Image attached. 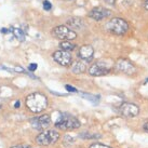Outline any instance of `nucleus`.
<instances>
[{
    "instance_id": "obj_9",
    "label": "nucleus",
    "mask_w": 148,
    "mask_h": 148,
    "mask_svg": "<svg viewBox=\"0 0 148 148\" xmlns=\"http://www.w3.org/2000/svg\"><path fill=\"white\" fill-rule=\"evenodd\" d=\"M50 124H51V117L47 114L38 116V117H34L30 119V125L37 131H43Z\"/></svg>"
},
{
    "instance_id": "obj_19",
    "label": "nucleus",
    "mask_w": 148,
    "mask_h": 148,
    "mask_svg": "<svg viewBox=\"0 0 148 148\" xmlns=\"http://www.w3.org/2000/svg\"><path fill=\"white\" fill-rule=\"evenodd\" d=\"M89 148H111L109 146H107V145H104V144H99V143H95V144H92Z\"/></svg>"
},
{
    "instance_id": "obj_21",
    "label": "nucleus",
    "mask_w": 148,
    "mask_h": 148,
    "mask_svg": "<svg viewBox=\"0 0 148 148\" xmlns=\"http://www.w3.org/2000/svg\"><path fill=\"white\" fill-rule=\"evenodd\" d=\"M38 65L36 64V63H32V64H29L28 66V70H30V71H35V70L37 69Z\"/></svg>"
},
{
    "instance_id": "obj_24",
    "label": "nucleus",
    "mask_w": 148,
    "mask_h": 148,
    "mask_svg": "<svg viewBox=\"0 0 148 148\" xmlns=\"http://www.w3.org/2000/svg\"><path fill=\"white\" fill-rule=\"evenodd\" d=\"M143 129H144L145 131H146V132H147V133H148V121H147V122H146V123L144 124V125H143Z\"/></svg>"
},
{
    "instance_id": "obj_3",
    "label": "nucleus",
    "mask_w": 148,
    "mask_h": 148,
    "mask_svg": "<svg viewBox=\"0 0 148 148\" xmlns=\"http://www.w3.org/2000/svg\"><path fill=\"white\" fill-rule=\"evenodd\" d=\"M54 125L60 130H75L80 127L81 123L76 117L67 112H62L58 115V118L55 120Z\"/></svg>"
},
{
    "instance_id": "obj_11",
    "label": "nucleus",
    "mask_w": 148,
    "mask_h": 148,
    "mask_svg": "<svg viewBox=\"0 0 148 148\" xmlns=\"http://www.w3.org/2000/svg\"><path fill=\"white\" fill-rule=\"evenodd\" d=\"M52 56H53V60L55 62L62 66H69L70 64H73V58H71V54L69 52L58 50V51L54 52Z\"/></svg>"
},
{
    "instance_id": "obj_1",
    "label": "nucleus",
    "mask_w": 148,
    "mask_h": 148,
    "mask_svg": "<svg viewBox=\"0 0 148 148\" xmlns=\"http://www.w3.org/2000/svg\"><path fill=\"white\" fill-rule=\"evenodd\" d=\"M26 107L34 114H39L48 107V99L39 92L32 93L26 99Z\"/></svg>"
},
{
    "instance_id": "obj_4",
    "label": "nucleus",
    "mask_w": 148,
    "mask_h": 148,
    "mask_svg": "<svg viewBox=\"0 0 148 148\" xmlns=\"http://www.w3.org/2000/svg\"><path fill=\"white\" fill-rule=\"evenodd\" d=\"M114 62L111 60H99L94 64L90 66V68L88 69L89 74L94 77H99V76H104L107 75L114 67Z\"/></svg>"
},
{
    "instance_id": "obj_16",
    "label": "nucleus",
    "mask_w": 148,
    "mask_h": 148,
    "mask_svg": "<svg viewBox=\"0 0 148 148\" xmlns=\"http://www.w3.org/2000/svg\"><path fill=\"white\" fill-rule=\"evenodd\" d=\"M76 48L75 43L70 41H62L60 43V49L63 50V51H66V52H70Z\"/></svg>"
},
{
    "instance_id": "obj_10",
    "label": "nucleus",
    "mask_w": 148,
    "mask_h": 148,
    "mask_svg": "<svg viewBox=\"0 0 148 148\" xmlns=\"http://www.w3.org/2000/svg\"><path fill=\"white\" fill-rule=\"evenodd\" d=\"M111 14H112V12H111V10H109V9H106L104 8V7H96V8L92 9L88 15L92 20L99 22V21H103L104 18L109 17Z\"/></svg>"
},
{
    "instance_id": "obj_5",
    "label": "nucleus",
    "mask_w": 148,
    "mask_h": 148,
    "mask_svg": "<svg viewBox=\"0 0 148 148\" xmlns=\"http://www.w3.org/2000/svg\"><path fill=\"white\" fill-rule=\"evenodd\" d=\"M115 68L119 73H122L127 76H135L137 74V67L135 64L125 58H118L115 63Z\"/></svg>"
},
{
    "instance_id": "obj_25",
    "label": "nucleus",
    "mask_w": 148,
    "mask_h": 148,
    "mask_svg": "<svg viewBox=\"0 0 148 148\" xmlns=\"http://www.w3.org/2000/svg\"><path fill=\"white\" fill-rule=\"evenodd\" d=\"M20 106H21V103H20V101H16V102H15V104H14V107H15V108H18Z\"/></svg>"
},
{
    "instance_id": "obj_23",
    "label": "nucleus",
    "mask_w": 148,
    "mask_h": 148,
    "mask_svg": "<svg viewBox=\"0 0 148 148\" xmlns=\"http://www.w3.org/2000/svg\"><path fill=\"white\" fill-rule=\"evenodd\" d=\"M11 148H32L30 146H25V145H18V146H13Z\"/></svg>"
},
{
    "instance_id": "obj_14",
    "label": "nucleus",
    "mask_w": 148,
    "mask_h": 148,
    "mask_svg": "<svg viewBox=\"0 0 148 148\" xmlns=\"http://www.w3.org/2000/svg\"><path fill=\"white\" fill-rule=\"evenodd\" d=\"M86 70V64L82 61H77L71 64V71L74 74H82Z\"/></svg>"
},
{
    "instance_id": "obj_2",
    "label": "nucleus",
    "mask_w": 148,
    "mask_h": 148,
    "mask_svg": "<svg viewBox=\"0 0 148 148\" xmlns=\"http://www.w3.org/2000/svg\"><path fill=\"white\" fill-rule=\"evenodd\" d=\"M129 23L122 17H114L105 24V29L116 36H123L129 30Z\"/></svg>"
},
{
    "instance_id": "obj_13",
    "label": "nucleus",
    "mask_w": 148,
    "mask_h": 148,
    "mask_svg": "<svg viewBox=\"0 0 148 148\" xmlns=\"http://www.w3.org/2000/svg\"><path fill=\"white\" fill-rule=\"evenodd\" d=\"M67 26L70 29H82L84 27V22L80 17H71L67 21Z\"/></svg>"
},
{
    "instance_id": "obj_27",
    "label": "nucleus",
    "mask_w": 148,
    "mask_h": 148,
    "mask_svg": "<svg viewBox=\"0 0 148 148\" xmlns=\"http://www.w3.org/2000/svg\"><path fill=\"white\" fill-rule=\"evenodd\" d=\"M1 33H3V34H7V33H8V29H5V28H2V29H1Z\"/></svg>"
},
{
    "instance_id": "obj_17",
    "label": "nucleus",
    "mask_w": 148,
    "mask_h": 148,
    "mask_svg": "<svg viewBox=\"0 0 148 148\" xmlns=\"http://www.w3.org/2000/svg\"><path fill=\"white\" fill-rule=\"evenodd\" d=\"M80 95L82 96L83 99H89V101H92V102H94V103H97L99 99V96H95V95H92V94H86V93H82V92H80Z\"/></svg>"
},
{
    "instance_id": "obj_12",
    "label": "nucleus",
    "mask_w": 148,
    "mask_h": 148,
    "mask_svg": "<svg viewBox=\"0 0 148 148\" xmlns=\"http://www.w3.org/2000/svg\"><path fill=\"white\" fill-rule=\"evenodd\" d=\"M94 56V49L93 47L90 45H81L80 49L78 51V58L81 60V61H84V62H91L92 58Z\"/></svg>"
},
{
    "instance_id": "obj_28",
    "label": "nucleus",
    "mask_w": 148,
    "mask_h": 148,
    "mask_svg": "<svg viewBox=\"0 0 148 148\" xmlns=\"http://www.w3.org/2000/svg\"><path fill=\"white\" fill-rule=\"evenodd\" d=\"M64 1H74V0H64Z\"/></svg>"
},
{
    "instance_id": "obj_8",
    "label": "nucleus",
    "mask_w": 148,
    "mask_h": 148,
    "mask_svg": "<svg viewBox=\"0 0 148 148\" xmlns=\"http://www.w3.org/2000/svg\"><path fill=\"white\" fill-rule=\"evenodd\" d=\"M140 107L134 103L124 102L119 106V114L125 118H134V117L140 115Z\"/></svg>"
},
{
    "instance_id": "obj_26",
    "label": "nucleus",
    "mask_w": 148,
    "mask_h": 148,
    "mask_svg": "<svg viewBox=\"0 0 148 148\" xmlns=\"http://www.w3.org/2000/svg\"><path fill=\"white\" fill-rule=\"evenodd\" d=\"M144 8H145V10H147V11H148V0H145V2H144Z\"/></svg>"
},
{
    "instance_id": "obj_20",
    "label": "nucleus",
    "mask_w": 148,
    "mask_h": 148,
    "mask_svg": "<svg viewBox=\"0 0 148 148\" xmlns=\"http://www.w3.org/2000/svg\"><path fill=\"white\" fill-rule=\"evenodd\" d=\"M65 88H66V90L68 91V92H78V90H77L76 88H74L73 86H69V84H66Z\"/></svg>"
},
{
    "instance_id": "obj_15",
    "label": "nucleus",
    "mask_w": 148,
    "mask_h": 148,
    "mask_svg": "<svg viewBox=\"0 0 148 148\" xmlns=\"http://www.w3.org/2000/svg\"><path fill=\"white\" fill-rule=\"evenodd\" d=\"M10 32H12L13 35L15 36V38H16L18 41H25V34L23 33V30H22L21 28H14V27H10V29H9Z\"/></svg>"
},
{
    "instance_id": "obj_22",
    "label": "nucleus",
    "mask_w": 148,
    "mask_h": 148,
    "mask_svg": "<svg viewBox=\"0 0 148 148\" xmlns=\"http://www.w3.org/2000/svg\"><path fill=\"white\" fill-rule=\"evenodd\" d=\"M104 2L107 4H109V5H114L116 3V0H104Z\"/></svg>"
},
{
    "instance_id": "obj_7",
    "label": "nucleus",
    "mask_w": 148,
    "mask_h": 148,
    "mask_svg": "<svg viewBox=\"0 0 148 148\" xmlns=\"http://www.w3.org/2000/svg\"><path fill=\"white\" fill-rule=\"evenodd\" d=\"M52 34L55 38L61 39L62 41H70L77 38V34L75 30L70 29L66 25H58L52 30Z\"/></svg>"
},
{
    "instance_id": "obj_29",
    "label": "nucleus",
    "mask_w": 148,
    "mask_h": 148,
    "mask_svg": "<svg viewBox=\"0 0 148 148\" xmlns=\"http://www.w3.org/2000/svg\"><path fill=\"white\" fill-rule=\"evenodd\" d=\"M0 108H1V105H0Z\"/></svg>"
},
{
    "instance_id": "obj_18",
    "label": "nucleus",
    "mask_w": 148,
    "mask_h": 148,
    "mask_svg": "<svg viewBox=\"0 0 148 148\" xmlns=\"http://www.w3.org/2000/svg\"><path fill=\"white\" fill-rule=\"evenodd\" d=\"M43 9H45V11H50L52 9V4H51L49 0H45L43 1Z\"/></svg>"
},
{
    "instance_id": "obj_6",
    "label": "nucleus",
    "mask_w": 148,
    "mask_h": 148,
    "mask_svg": "<svg viewBox=\"0 0 148 148\" xmlns=\"http://www.w3.org/2000/svg\"><path fill=\"white\" fill-rule=\"evenodd\" d=\"M60 138V134L55 130H47L39 133L36 137V143L41 146H49L56 143Z\"/></svg>"
}]
</instances>
